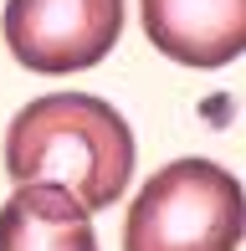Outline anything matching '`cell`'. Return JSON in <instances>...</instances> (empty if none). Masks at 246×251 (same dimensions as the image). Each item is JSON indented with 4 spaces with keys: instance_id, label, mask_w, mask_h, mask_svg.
I'll use <instances>...</instances> for the list:
<instances>
[{
    "instance_id": "obj_2",
    "label": "cell",
    "mask_w": 246,
    "mask_h": 251,
    "mask_svg": "<svg viewBox=\"0 0 246 251\" xmlns=\"http://www.w3.org/2000/svg\"><path fill=\"white\" fill-rule=\"evenodd\" d=\"M246 241V190L210 159H174L133 195L123 251H236Z\"/></svg>"
},
{
    "instance_id": "obj_5",
    "label": "cell",
    "mask_w": 246,
    "mask_h": 251,
    "mask_svg": "<svg viewBox=\"0 0 246 251\" xmlns=\"http://www.w3.org/2000/svg\"><path fill=\"white\" fill-rule=\"evenodd\" d=\"M0 251H98L93 210L62 185H16L0 205Z\"/></svg>"
},
{
    "instance_id": "obj_1",
    "label": "cell",
    "mask_w": 246,
    "mask_h": 251,
    "mask_svg": "<svg viewBox=\"0 0 246 251\" xmlns=\"http://www.w3.org/2000/svg\"><path fill=\"white\" fill-rule=\"evenodd\" d=\"M5 175L16 185H62L87 210H108L133 175V133L93 93H47L10 118Z\"/></svg>"
},
{
    "instance_id": "obj_3",
    "label": "cell",
    "mask_w": 246,
    "mask_h": 251,
    "mask_svg": "<svg viewBox=\"0 0 246 251\" xmlns=\"http://www.w3.org/2000/svg\"><path fill=\"white\" fill-rule=\"evenodd\" d=\"M5 47L41 77L98 67L123 36V0H5Z\"/></svg>"
},
{
    "instance_id": "obj_4",
    "label": "cell",
    "mask_w": 246,
    "mask_h": 251,
    "mask_svg": "<svg viewBox=\"0 0 246 251\" xmlns=\"http://www.w3.org/2000/svg\"><path fill=\"white\" fill-rule=\"evenodd\" d=\"M144 31L180 67H226L246 56V0H139Z\"/></svg>"
}]
</instances>
